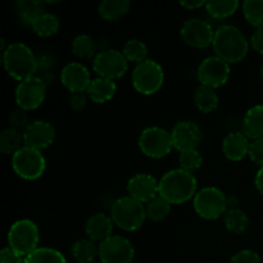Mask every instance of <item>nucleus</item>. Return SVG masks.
<instances>
[{"label": "nucleus", "mask_w": 263, "mask_h": 263, "mask_svg": "<svg viewBox=\"0 0 263 263\" xmlns=\"http://www.w3.org/2000/svg\"><path fill=\"white\" fill-rule=\"evenodd\" d=\"M197 187L194 175L182 168L171 170L159 180V195L171 204H182L194 198Z\"/></svg>", "instance_id": "obj_1"}, {"label": "nucleus", "mask_w": 263, "mask_h": 263, "mask_svg": "<svg viewBox=\"0 0 263 263\" xmlns=\"http://www.w3.org/2000/svg\"><path fill=\"white\" fill-rule=\"evenodd\" d=\"M212 46L216 57L223 59L229 64L238 63L248 54L249 41L238 27L226 25L215 32Z\"/></svg>", "instance_id": "obj_2"}, {"label": "nucleus", "mask_w": 263, "mask_h": 263, "mask_svg": "<svg viewBox=\"0 0 263 263\" xmlns=\"http://www.w3.org/2000/svg\"><path fill=\"white\" fill-rule=\"evenodd\" d=\"M3 63L7 73L17 81L35 77L39 71L37 55L23 43H13L3 51Z\"/></svg>", "instance_id": "obj_3"}, {"label": "nucleus", "mask_w": 263, "mask_h": 263, "mask_svg": "<svg viewBox=\"0 0 263 263\" xmlns=\"http://www.w3.org/2000/svg\"><path fill=\"white\" fill-rule=\"evenodd\" d=\"M110 218L122 230L136 231L144 225L146 211L143 203L131 197H122L116 200L110 210Z\"/></svg>", "instance_id": "obj_4"}, {"label": "nucleus", "mask_w": 263, "mask_h": 263, "mask_svg": "<svg viewBox=\"0 0 263 263\" xmlns=\"http://www.w3.org/2000/svg\"><path fill=\"white\" fill-rule=\"evenodd\" d=\"M40 231L31 220H20L13 223L8 233V247L21 257H27L39 248Z\"/></svg>", "instance_id": "obj_5"}, {"label": "nucleus", "mask_w": 263, "mask_h": 263, "mask_svg": "<svg viewBox=\"0 0 263 263\" xmlns=\"http://www.w3.org/2000/svg\"><path fill=\"white\" fill-rule=\"evenodd\" d=\"M228 210V197L218 187H203L195 194L194 211L204 220H217Z\"/></svg>", "instance_id": "obj_6"}, {"label": "nucleus", "mask_w": 263, "mask_h": 263, "mask_svg": "<svg viewBox=\"0 0 263 263\" xmlns=\"http://www.w3.org/2000/svg\"><path fill=\"white\" fill-rule=\"evenodd\" d=\"M139 148L149 158L159 159L168 156L174 149L171 133L162 127H146L139 136Z\"/></svg>", "instance_id": "obj_7"}, {"label": "nucleus", "mask_w": 263, "mask_h": 263, "mask_svg": "<svg viewBox=\"0 0 263 263\" xmlns=\"http://www.w3.org/2000/svg\"><path fill=\"white\" fill-rule=\"evenodd\" d=\"M164 82V72L161 64L156 61L143 62L136 64L133 72V85L138 92L143 95H153L162 87Z\"/></svg>", "instance_id": "obj_8"}, {"label": "nucleus", "mask_w": 263, "mask_h": 263, "mask_svg": "<svg viewBox=\"0 0 263 263\" xmlns=\"http://www.w3.org/2000/svg\"><path fill=\"white\" fill-rule=\"evenodd\" d=\"M12 167L22 179L37 180L44 175L46 162L40 151L23 145L12 156Z\"/></svg>", "instance_id": "obj_9"}, {"label": "nucleus", "mask_w": 263, "mask_h": 263, "mask_svg": "<svg viewBox=\"0 0 263 263\" xmlns=\"http://www.w3.org/2000/svg\"><path fill=\"white\" fill-rule=\"evenodd\" d=\"M92 68L98 77L115 81L127 72L128 61L122 51L115 49H102L95 55Z\"/></svg>", "instance_id": "obj_10"}, {"label": "nucleus", "mask_w": 263, "mask_h": 263, "mask_svg": "<svg viewBox=\"0 0 263 263\" xmlns=\"http://www.w3.org/2000/svg\"><path fill=\"white\" fill-rule=\"evenodd\" d=\"M98 247L102 263H133L135 258L133 243L123 236L113 235Z\"/></svg>", "instance_id": "obj_11"}, {"label": "nucleus", "mask_w": 263, "mask_h": 263, "mask_svg": "<svg viewBox=\"0 0 263 263\" xmlns=\"http://www.w3.org/2000/svg\"><path fill=\"white\" fill-rule=\"evenodd\" d=\"M46 85L39 76L20 82L15 89V103L23 110H33L40 107L46 97Z\"/></svg>", "instance_id": "obj_12"}, {"label": "nucleus", "mask_w": 263, "mask_h": 263, "mask_svg": "<svg viewBox=\"0 0 263 263\" xmlns=\"http://www.w3.org/2000/svg\"><path fill=\"white\" fill-rule=\"evenodd\" d=\"M230 64L218 57H208L198 67V80L202 86L217 89L228 82Z\"/></svg>", "instance_id": "obj_13"}, {"label": "nucleus", "mask_w": 263, "mask_h": 263, "mask_svg": "<svg viewBox=\"0 0 263 263\" xmlns=\"http://www.w3.org/2000/svg\"><path fill=\"white\" fill-rule=\"evenodd\" d=\"M215 32L210 23L199 18L187 20L180 30L184 43L195 49H204L212 45Z\"/></svg>", "instance_id": "obj_14"}, {"label": "nucleus", "mask_w": 263, "mask_h": 263, "mask_svg": "<svg viewBox=\"0 0 263 263\" xmlns=\"http://www.w3.org/2000/svg\"><path fill=\"white\" fill-rule=\"evenodd\" d=\"M174 148L180 153L190 149H198L203 140V134L199 126L193 121H180L171 131Z\"/></svg>", "instance_id": "obj_15"}, {"label": "nucleus", "mask_w": 263, "mask_h": 263, "mask_svg": "<svg viewBox=\"0 0 263 263\" xmlns=\"http://www.w3.org/2000/svg\"><path fill=\"white\" fill-rule=\"evenodd\" d=\"M23 143L26 146L43 151L49 148L55 139V130L53 126L46 121H32L23 131Z\"/></svg>", "instance_id": "obj_16"}, {"label": "nucleus", "mask_w": 263, "mask_h": 263, "mask_svg": "<svg viewBox=\"0 0 263 263\" xmlns=\"http://www.w3.org/2000/svg\"><path fill=\"white\" fill-rule=\"evenodd\" d=\"M61 81L71 94H74V92H86L92 80L89 69L84 64L79 62H71L62 69Z\"/></svg>", "instance_id": "obj_17"}, {"label": "nucleus", "mask_w": 263, "mask_h": 263, "mask_svg": "<svg viewBox=\"0 0 263 263\" xmlns=\"http://www.w3.org/2000/svg\"><path fill=\"white\" fill-rule=\"evenodd\" d=\"M128 197L140 203H149L159 195V181L149 174H138L127 182Z\"/></svg>", "instance_id": "obj_18"}, {"label": "nucleus", "mask_w": 263, "mask_h": 263, "mask_svg": "<svg viewBox=\"0 0 263 263\" xmlns=\"http://www.w3.org/2000/svg\"><path fill=\"white\" fill-rule=\"evenodd\" d=\"M113 225L115 222L109 216L104 215V213H95V215L90 216L89 220L86 221L85 233L89 236L90 240L102 243L112 236Z\"/></svg>", "instance_id": "obj_19"}, {"label": "nucleus", "mask_w": 263, "mask_h": 263, "mask_svg": "<svg viewBox=\"0 0 263 263\" xmlns=\"http://www.w3.org/2000/svg\"><path fill=\"white\" fill-rule=\"evenodd\" d=\"M249 139L243 133H231L223 139V156L233 162H239L246 158L249 153Z\"/></svg>", "instance_id": "obj_20"}, {"label": "nucleus", "mask_w": 263, "mask_h": 263, "mask_svg": "<svg viewBox=\"0 0 263 263\" xmlns=\"http://www.w3.org/2000/svg\"><path fill=\"white\" fill-rule=\"evenodd\" d=\"M116 91H117V85L115 81L103 79V77H97L91 81L86 94L90 100L98 103V104H103V103L109 102L115 97Z\"/></svg>", "instance_id": "obj_21"}, {"label": "nucleus", "mask_w": 263, "mask_h": 263, "mask_svg": "<svg viewBox=\"0 0 263 263\" xmlns=\"http://www.w3.org/2000/svg\"><path fill=\"white\" fill-rule=\"evenodd\" d=\"M243 134L248 139H263V105L252 107L246 113L243 120Z\"/></svg>", "instance_id": "obj_22"}, {"label": "nucleus", "mask_w": 263, "mask_h": 263, "mask_svg": "<svg viewBox=\"0 0 263 263\" xmlns=\"http://www.w3.org/2000/svg\"><path fill=\"white\" fill-rule=\"evenodd\" d=\"M15 9L23 25L30 27L45 13L43 3L36 0H20L15 3Z\"/></svg>", "instance_id": "obj_23"}, {"label": "nucleus", "mask_w": 263, "mask_h": 263, "mask_svg": "<svg viewBox=\"0 0 263 263\" xmlns=\"http://www.w3.org/2000/svg\"><path fill=\"white\" fill-rule=\"evenodd\" d=\"M128 0H104L98 7L99 15L105 21H117L130 10Z\"/></svg>", "instance_id": "obj_24"}, {"label": "nucleus", "mask_w": 263, "mask_h": 263, "mask_svg": "<svg viewBox=\"0 0 263 263\" xmlns=\"http://www.w3.org/2000/svg\"><path fill=\"white\" fill-rule=\"evenodd\" d=\"M71 253L79 263H94V259L99 257V247L90 239H80L72 244Z\"/></svg>", "instance_id": "obj_25"}, {"label": "nucleus", "mask_w": 263, "mask_h": 263, "mask_svg": "<svg viewBox=\"0 0 263 263\" xmlns=\"http://www.w3.org/2000/svg\"><path fill=\"white\" fill-rule=\"evenodd\" d=\"M223 223L230 233L243 234L249 226V217L240 208H229L223 215Z\"/></svg>", "instance_id": "obj_26"}, {"label": "nucleus", "mask_w": 263, "mask_h": 263, "mask_svg": "<svg viewBox=\"0 0 263 263\" xmlns=\"http://www.w3.org/2000/svg\"><path fill=\"white\" fill-rule=\"evenodd\" d=\"M97 41L89 35H79L72 41V53L81 59H90L98 54Z\"/></svg>", "instance_id": "obj_27"}, {"label": "nucleus", "mask_w": 263, "mask_h": 263, "mask_svg": "<svg viewBox=\"0 0 263 263\" xmlns=\"http://www.w3.org/2000/svg\"><path fill=\"white\" fill-rule=\"evenodd\" d=\"M194 103L198 109L203 113H211L218 107V97L215 89L200 85L194 94Z\"/></svg>", "instance_id": "obj_28"}, {"label": "nucleus", "mask_w": 263, "mask_h": 263, "mask_svg": "<svg viewBox=\"0 0 263 263\" xmlns=\"http://www.w3.org/2000/svg\"><path fill=\"white\" fill-rule=\"evenodd\" d=\"M23 134L15 128L8 127L0 134V152L3 154H14L22 148Z\"/></svg>", "instance_id": "obj_29"}, {"label": "nucleus", "mask_w": 263, "mask_h": 263, "mask_svg": "<svg viewBox=\"0 0 263 263\" xmlns=\"http://www.w3.org/2000/svg\"><path fill=\"white\" fill-rule=\"evenodd\" d=\"M239 7V2L236 0H212V2H207L205 4V9H207L208 14L216 20H223L230 15H233L236 12Z\"/></svg>", "instance_id": "obj_30"}, {"label": "nucleus", "mask_w": 263, "mask_h": 263, "mask_svg": "<svg viewBox=\"0 0 263 263\" xmlns=\"http://www.w3.org/2000/svg\"><path fill=\"white\" fill-rule=\"evenodd\" d=\"M171 203L167 202L161 195H158L153 200L146 203V217L151 221H154V222H161V221L166 220L168 217L170 212H171Z\"/></svg>", "instance_id": "obj_31"}, {"label": "nucleus", "mask_w": 263, "mask_h": 263, "mask_svg": "<svg viewBox=\"0 0 263 263\" xmlns=\"http://www.w3.org/2000/svg\"><path fill=\"white\" fill-rule=\"evenodd\" d=\"M32 31L40 37H50L59 30V21L57 15L45 12L32 25Z\"/></svg>", "instance_id": "obj_32"}, {"label": "nucleus", "mask_w": 263, "mask_h": 263, "mask_svg": "<svg viewBox=\"0 0 263 263\" xmlns=\"http://www.w3.org/2000/svg\"><path fill=\"white\" fill-rule=\"evenodd\" d=\"M25 263H67V261L57 249L41 247L25 257Z\"/></svg>", "instance_id": "obj_33"}, {"label": "nucleus", "mask_w": 263, "mask_h": 263, "mask_svg": "<svg viewBox=\"0 0 263 263\" xmlns=\"http://www.w3.org/2000/svg\"><path fill=\"white\" fill-rule=\"evenodd\" d=\"M122 53L128 62H134L136 64L148 61V48L143 41L138 40V39H131V40L126 41Z\"/></svg>", "instance_id": "obj_34"}, {"label": "nucleus", "mask_w": 263, "mask_h": 263, "mask_svg": "<svg viewBox=\"0 0 263 263\" xmlns=\"http://www.w3.org/2000/svg\"><path fill=\"white\" fill-rule=\"evenodd\" d=\"M243 14L246 20L252 26L263 28V0H247L241 5Z\"/></svg>", "instance_id": "obj_35"}, {"label": "nucleus", "mask_w": 263, "mask_h": 263, "mask_svg": "<svg viewBox=\"0 0 263 263\" xmlns=\"http://www.w3.org/2000/svg\"><path fill=\"white\" fill-rule=\"evenodd\" d=\"M179 162L180 168L193 174V172L198 171L202 167L203 158L198 149H190V151H185L180 153Z\"/></svg>", "instance_id": "obj_36"}, {"label": "nucleus", "mask_w": 263, "mask_h": 263, "mask_svg": "<svg viewBox=\"0 0 263 263\" xmlns=\"http://www.w3.org/2000/svg\"><path fill=\"white\" fill-rule=\"evenodd\" d=\"M9 123H10V127L15 128L18 131H25L27 128V126L30 125L28 122V116L26 113V110L23 109H15L10 113L9 116Z\"/></svg>", "instance_id": "obj_37"}, {"label": "nucleus", "mask_w": 263, "mask_h": 263, "mask_svg": "<svg viewBox=\"0 0 263 263\" xmlns=\"http://www.w3.org/2000/svg\"><path fill=\"white\" fill-rule=\"evenodd\" d=\"M229 263H261V259H259L257 252L251 251V249H244V251L234 254Z\"/></svg>", "instance_id": "obj_38"}, {"label": "nucleus", "mask_w": 263, "mask_h": 263, "mask_svg": "<svg viewBox=\"0 0 263 263\" xmlns=\"http://www.w3.org/2000/svg\"><path fill=\"white\" fill-rule=\"evenodd\" d=\"M248 156L253 163L259 166V168L263 167V139L252 141L251 145H249Z\"/></svg>", "instance_id": "obj_39"}, {"label": "nucleus", "mask_w": 263, "mask_h": 263, "mask_svg": "<svg viewBox=\"0 0 263 263\" xmlns=\"http://www.w3.org/2000/svg\"><path fill=\"white\" fill-rule=\"evenodd\" d=\"M87 99H89V97H87L86 92H74V94H71L68 99L69 107L73 110L85 109L87 104Z\"/></svg>", "instance_id": "obj_40"}, {"label": "nucleus", "mask_w": 263, "mask_h": 263, "mask_svg": "<svg viewBox=\"0 0 263 263\" xmlns=\"http://www.w3.org/2000/svg\"><path fill=\"white\" fill-rule=\"evenodd\" d=\"M0 263H25V258L7 247L0 253Z\"/></svg>", "instance_id": "obj_41"}, {"label": "nucleus", "mask_w": 263, "mask_h": 263, "mask_svg": "<svg viewBox=\"0 0 263 263\" xmlns=\"http://www.w3.org/2000/svg\"><path fill=\"white\" fill-rule=\"evenodd\" d=\"M37 64L39 71H43V73H48L54 66L53 57L49 55V54H40V55H37Z\"/></svg>", "instance_id": "obj_42"}, {"label": "nucleus", "mask_w": 263, "mask_h": 263, "mask_svg": "<svg viewBox=\"0 0 263 263\" xmlns=\"http://www.w3.org/2000/svg\"><path fill=\"white\" fill-rule=\"evenodd\" d=\"M251 44L252 46H253L254 50H257L259 54L263 55V28H258V30L252 35Z\"/></svg>", "instance_id": "obj_43"}, {"label": "nucleus", "mask_w": 263, "mask_h": 263, "mask_svg": "<svg viewBox=\"0 0 263 263\" xmlns=\"http://www.w3.org/2000/svg\"><path fill=\"white\" fill-rule=\"evenodd\" d=\"M180 4H181V7L186 8V9L194 10L198 9V8L205 7L207 2H200V0H185V2H181Z\"/></svg>", "instance_id": "obj_44"}, {"label": "nucleus", "mask_w": 263, "mask_h": 263, "mask_svg": "<svg viewBox=\"0 0 263 263\" xmlns=\"http://www.w3.org/2000/svg\"><path fill=\"white\" fill-rule=\"evenodd\" d=\"M254 182H256V187L257 190L259 192V194L263 197V167L258 170V172H257L256 175V180H254Z\"/></svg>", "instance_id": "obj_45"}, {"label": "nucleus", "mask_w": 263, "mask_h": 263, "mask_svg": "<svg viewBox=\"0 0 263 263\" xmlns=\"http://www.w3.org/2000/svg\"><path fill=\"white\" fill-rule=\"evenodd\" d=\"M261 76H262V80H263V66H262V69H261Z\"/></svg>", "instance_id": "obj_46"}]
</instances>
